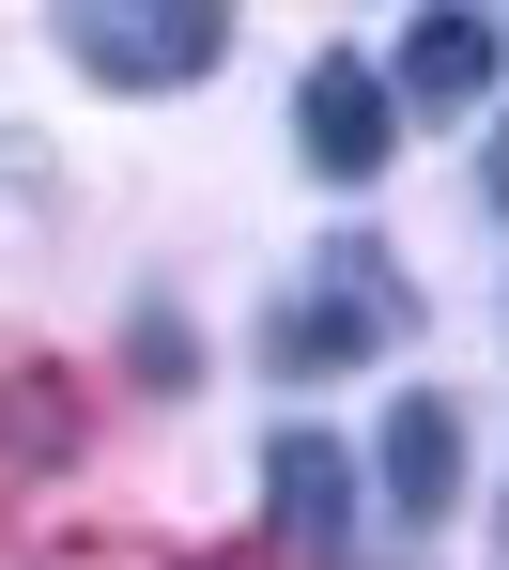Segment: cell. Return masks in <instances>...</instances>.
<instances>
[{
  "mask_svg": "<svg viewBox=\"0 0 509 570\" xmlns=\"http://www.w3.org/2000/svg\"><path fill=\"white\" fill-rule=\"evenodd\" d=\"M62 47H78V78H108V94H170V78H202L216 47H232V16L216 0H78Z\"/></svg>",
  "mask_w": 509,
  "mask_h": 570,
  "instance_id": "obj_1",
  "label": "cell"
},
{
  "mask_svg": "<svg viewBox=\"0 0 509 570\" xmlns=\"http://www.w3.org/2000/svg\"><path fill=\"white\" fill-rule=\"evenodd\" d=\"M294 139H309V170H324V186H371V170L402 155V108H386V78H371L355 47H324V62H309V94H294Z\"/></svg>",
  "mask_w": 509,
  "mask_h": 570,
  "instance_id": "obj_2",
  "label": "cell"
},
{
  "mask_svg": "<svg viewBox=\"0 0 509 570\" xmlns=\"http://www.w3.org/2000/svg\"><path fill=\"white\" fill-rule=\"evenodd\" d=\"M371 340H402V278H386L371 247H340L324 293L278 308V371H340V355H371Z\"/></svg>",
  "mask_w": 509,
  "mask_h": 570,
  "instance_id": "obj_3",
  "label": "cell"
},
{
  "mask_svg": "<svg viewBox=\"0 0 509 570\" xmlns=\"http://www.w3.org/2000/svg\"><path fill=\"white\" fill-rule=\"evenodd\" d=\"M371 478H386V493H371L386 524H448V493H463V416H448L432 385H417V401H386V448H371Z\"/></svg>",
  "mask_w": 509,
  "mask_h": 570,
  "instance_id": "obj_4",
  "label": "cell"
},
{
  "mask_svg": "<svg viewBox=\"0 0 509 570\" xmlns=\"http://www.w3.org/2000/svg\"><path fill=\"white\" fill-rule=\"evenodd\" d=\"M263 493H278V540H294V556H340V540H355V463H340V432H278V448H263Z\"/></svg>",
  "mask_w": 509,
  "mask_h": 570,
  "instance_id": "obj_5",
  "label": "cell"
},
{
  "mask_svg": "<svg viewBox=\"0 0 509 570\" xmlns=\"http://www.w3.org/2000/svg\"><path fill=\"white\" fill-rule=\"evenodd\" d=\"M402 94L417 108H479V94H495V31H479V16H417V31H402ZM402 94H386V108H402Z\"/></svg>",
  "mask_w": 509,
  "mask_h": 570,
  "instance_id": "obj_6",
  "label": "cell"
},
{
  "mask_svg": "<svg viewBox=\"0 0 509 570\" xmlns=\"http://www.w3.org/2000/svg\"><path fill=\"white\" fill-rule=\"evenodd\" d=\"M62 448H78V401L47 371H0V463H62Z\"/></svg>",
  "mask_w": 509,
  "mask_h": 570,
  "instance_id": "obj_7",
  "label": "cell"
},
{
  "mask_svg": "<svg viewBox=\"0 0 509 570\" xmlns=\"http://www.w3.org/2000/svg\"><path fill=\"white\" fill-rule=\"evenodd\" d=\"M495 200H509V139H495Z\"/></svg>",
  "mask_w": 509,
  "mask_h": 570,
  "instance_id": "obj_8",
  "label": "cell"
}]
</instances>
